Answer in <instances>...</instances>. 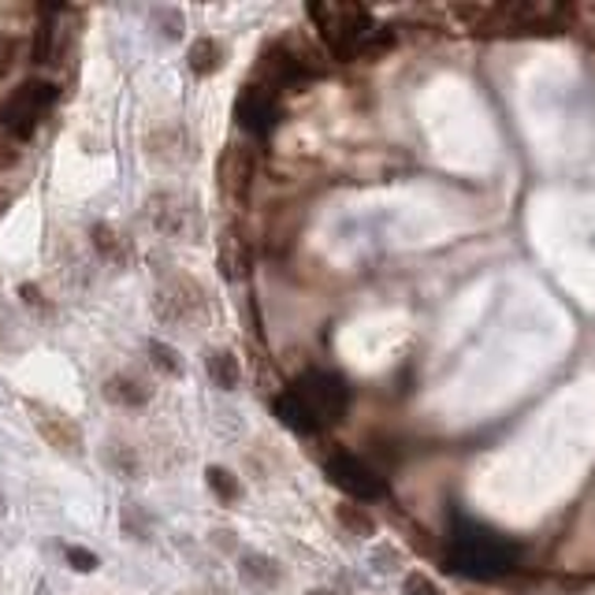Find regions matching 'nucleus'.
<instances>
[{
    "mask_svg": "<svg viewBox=\"0 0 595 595\" xmlns=\"http://www.w3.org/2000/svg\"><path fill=\"white\" fill-rule=\"evenodd\" d=\"M350 403L346 387L339 376L328 373H309L298 384L283 387L279 398H272V409L283 425H290L295 432H320L324 425H335L343 417Z\"/></svg>",
    "mask_w": 595,
    "mask_h": 595,
    "instance_id": "nucleus-1",
    "label": "nucleus"
},
{
    "mask_svg": "<svg viewBox=\"0 0 595 595\" xmlns=\"http://www.w3.org/2000/svg\"><path fill=\"white\" fill-rule=\"evenodd\" d=\"M306 12L313 19L320 42H324L328 53L339 56V60H350V56L357 53L373 56L392 42V37L376 42V23L373 15H368V8L361 4H309Z\"/></svg>",
    "mask_w": 595,
    "mask_h": 595,
    "instance_id": "nucleus-2",
    "label": "nucleus"
},
{
    "mask_svg": "<svg viewBox=\"0 0 595 595\" xmlns=\"http://www.w3.org/2000/svg\"><path fill=\"white\" fill-rule=\"evenodd\" d=\"M470 23L473 34H529V31H551L559 19H570V8L551 4H476V8H454Z\"/></svg>",
    "mask_w": 595,
    "mask_h": 595,
    "instance_id": "nucleus-3",
    "label": "nucleus"
},
{
    "mask_svg": "<svg viewBox=\"0 0 595 595\" xmlns=\"http://www.w3.org/2000/svg\"><path fill=\"white\" fill-rule=\"evenodd\" d=\"M153 313H157L161 324L190 331L205 324V317H209V295H205L201 283L187 276V272H168V276H161L157 283Z\"/></svg>",
    "mask_w": 595,
    "mask_h": 595,
    "instance_id": "nucleus-4",
    "label": "nucleus"
},
{
    "mask_svg": "<svg viewBox=\"0 0 595 595\" xmlns=\"http://www.w3.org/2000/svg\"><path fill=\"white\" fill-rule=\"evenodd\" d=\"M56 101V86L45 79H31L0 104V126L4 134H12L15 142H23L26 134H34V126L42 123V115L48 112V104Z\"/></svg>",
    "mask_w": 595,
    "mask_h": 595,
    "instance_id": "nucleus-5",
    "label": "nucleus"
},
{
    "mask_svg": "<svg viewBox=\"0 0 595 595\" xmlns=\"http://www.w3.org/2000/svg\"><path fill=\"white\" fill-rule=\"evenodd\" d=\"M150 223L157 228V235L172 242H194L201 235V212L194 198L179 190H161L150 198Z\"/></svg>",
    "mask_w": 595,
    "mask_h": 595,
    "instance_id": "nucleus-6",
    "label": "nucleus"
},
{
    "mask_svg": "<svg viewBox=\"0 0 595 595\" xmlns=\"http://www.w3.org/2000/svg\"><path fill=\"white\" fill-rule=\"evenodd\" d=\"M26 414H31L37 436H42L56 454L79 458V454L86 451L82 428H79V421H75L71 414H67V409L48 406V403H37V398H26Z\"/></svg>",
    "mask_w": 595,
    "mask_h": 595,
    "instance_id": "nucleus-7",
    "label": "nucleus"
},
{
    "mask_svg": "<svg viewBox=\"0 0 595 595\" xmlns=\"http://www.w3.org/2000/svg\"><path fill=\"white\" fill-rule=\"evenodd\" d=\"M217 179H220L223 198H235V201L250 198L253 179H257V150H253V142H231L228 150L220 153Z\"/></svg>",
    "mask_w": 595,
    "mask_h": 595,
    "instance_id": "nucleus-8",
    "label": "nucleus"
},
{
    "mask_svg": "<svg viewBox=\"0 0 595 595\" xmlns=\"http://www.w3.org/2000/svg\"><path fill=\"white\" fill-rule=\"evenodd\" d=\"M235 120H239L242 131L268 134L272 126L279 123V97L272 90H265V86L246 82L242 86V93L235 97Z\"/></svg>",
    "mask_w": 595,
    "mask_h": 595,
    "instance_id": "nucleus-9",
    "label": "nucleus"
},
{
    "mask_svg": "<svg viewBox=\"0 0 595 595\" xmlns=\"http://www.w3.org/2000/svg\"><path fill=\"white\" fill-rule=\"evenodd\" d=\"M328 476L331 484H339L346 495H354V499H376V495H384V481L354 454H331Z\"/></svg>",
    "mask_w": 595,
    "mask_h": 595,
    "instance_id": "nucleus-10",
    "label": "nucleus"
},
{
    "mask_svg": "<svg viewBox=\"0 0 595 595\" xmlns=\"http://www.w3.org/2000/svg\"><path fill=\"white\" fill-rule=\"evenodd\" d=\"M145 157L157 168H179L194 157V142L187 134V126H157V131L145 139Z\"/></svg>",
    "mask_w": 595,
    "mask_h": 595,
    "instance_id": "nucleus-11",
    "label": "nucleus"
},
{
    "mask_svg": "<svg viewBox=\"0 0 595 595\" xmlns=\"http://www.w3.org/2000/svg\"><path fill=\"white\" fill-rule=\"evenodd\" d=\"M101 395L104 403L120 406V409H142L153 403V384L150 379H142L139 373H112L109 379L101 384Z\"/></svg>",
    "mask_w": 595,
    "mask_h": 595,
    "instance_id": "nucleus-12",
    "label": "nucleus"
},
{
    "mask_svg": "<svg viewBox=\"0 0 595 595\" xmlns=\"http://www.w3.org/2000/svg\"><path fill=\"white\" fill-rule=\"evenodd\" d=\"M90 239H93V250H97V257H101V261H109V265H120V268L131 265L134 242L126 239L120 228H112V223H93Z\"/></svg>",
    "mask_w": 595,
    "mask_h": 595,
    "instance_id": "nucleus-13",
    "label": "nucleus"
},
{
    "mask_svg": "<svg viewBox=\"0 0 595 595\" xmlns=\"http://www.w3.org/2000/svg\"><path fill=\"white\" fill-rule=\"evenodd\" d=\"M187 60H190V71L198 75V79H212V75H217L220 67H223V60H228V48H223L220 37L201 34L198 42L190 45Z\"/></svg>",
    "mask_w": 595,
    "mask_h": 595,
    "instance_id": "nucleus-14",
    "label": "nucleus"
},
{
    "mask_svg": "<svg viewBox=\"0 0 595 595\" xmlns=\"http://www.w3.org/2000/svg\"><path fill=\"white\" fill-rule=\"evenodd\" d=\"M205 373H209L212 384L223 387V392H235V387L242 384V365H239V357L231 354V350H223V346L205 350Z\"/></svg>",
    "mask_w": 595,
    "mask_h": 595,
    "instance_id": "nucleus-15",
    "label": "nucleus"
},
{
    "mask_svg": "<svg viewBox=\"0 0 595 595\" xmlns=\"http://www.w3.org/2000/svg\"><path fill=\"white\" fill-rule=\"evenodd\" d=\"M239 573H242V581L253 584V588H276L283 577V565L261 551H246L239 559Z\"/></svg>",
    "mask_w": 595,
    "mask_h": 595,
    "instance_id": "nucleus-16",
    "label": "nucleus"
},
{
    "mask_svg": "<svg viewBox=\"0 0 595 595\" xmlns=\"http://www.w3.org/2000/svg\"><path fill=\"white\" fill-rule=\"evenodd\" d=\"M104 465L120 476V481H139L142 476V462H139V451H134L131 443H123V439H109L104 443Z\"/></svg>",
    "mask_w": 595,
    "mask_h": 595,
    "instance_id": "nucleus-17",
    "label": "nucleus"
},
{
    "mask_svg": "<svg viewBox=\"0 0 595 595\" xmlns=\"http://www.w3.org/2000/svg\"><path fill=\"white\" fill-rule=\"evenodd\" d=\"M335 517H339V525H343L350 536H357V540H368V536L376 532V517L368 514L365 506H357V503L335 506Z\"/></svg>",
    "mask_w": 595,
    "mask_h": 595,
    "instance_id": "nucleus-18",
    "label": "nucleus"
},
{
    "mask_svg": "<svg viewBox=\"0 0 595 595\" xmlns=\"http://www.w3.org/2000/svg\"><path fill=\"white\" fill-rule=\"evenodd\" d=\"M205 484H209V492L217 495L220 503H239L242 499L239 476L231 470H223V465H209V470H205Z\"/></svg>",
    "mask_w": 595,
    "mask_h": 595,
    "instance_id": "nucleus-19",
    "label": "nucleus"
},
{
    "mask_svg": "<svg viewBox=\"0 0 595 595\" xmlns=\"http://www.w3.org/2000/svg\"><path fill=\"white\" fill-rule=\"evenodd\" d=\"M150 365L157 368L161 376H168V379H179L183 376V357H179V350L168 346V343H161V339H153L150 346Z\"/></svg>",
    "mask_w": 595,
    "mask_h": 595,
    "instance_id": "nucleus-20",
    "label": "nucleus"
},
{
    "mask_svg": "<svg viewBox=\"0 0 595 595\" xmlns=\"http://www.w3.org/2000/svg\"><path fill=\"white\" fill-rule=\"evenodd\" d=\"M123 532L131 540H150L153 536V514L142 503H126L123 506Z\"/></svg>",
    "mask_w": 595,
    "mask_h": 595,
    "instance_id": "nucleus-21",
    "label": "nucleus"
},
{
    "mask_svg": "<svg viewBox=\"0 0 595 595\" xmlns=\"http://www.w3.org/2000/svg\"><path fill=\"white\" fill-rule=\"evenodd\" d=\"M153 26H157V34L164 42H179L183 31H187L179 8H153Z\"/></svg>",
    "mask_w": 595,
    "mask_h": 595,
    "instance_id": "nucleus-22",
    "label": "nucleus"
},
{
    "mask_svg": "<svg viewBox=\"0 0 595 595\" xmlns=\"http://www.w3.org/2000/svg\"><path fill=\"white\" fill-rule=\"evenodd\" d=\"M403 592L406 595H443L439 592V584L432 577H425V573H409V577L403 581Z\"/></svg>",
    "mask_w": 595,
    "mask_h": 595,
    "instance_id": "nucleus-23",
    "label": "nucleus"
},
{
    "mask_svg": "<svg viewBox=\"0 0 595 595\" xmlns=\"http://www.w3.org/2000/svg\"><path fill=\"white\" fill-rule=\"evenodd\" d=\"M19 157H23V150H19V142L12 139V134H0V172L15 168Z\"/></svg>",
    "mask_w": 595,
    "mask_h": 595,
    "instance_id": "nucleus-24",
    "label": "nucleus"
},
{
    "mask_svg": "<svg viewBox=\"0 0 595 595\" xmlns=\"http://www.w3.org/2000/svg\"><path fill=\"white\" fill-rule=\"evenodd\" d=\"M67 554V562H71V570H79V573H93L97 570V554L93 551H86V548H64Z\"/></svg>",
    "mask_w": 595,
    "mask_h": 595,
    "instance_id": "nucleus-25",
    "label": "nucleus"
},
{
    "mask_svg": "<svg viewBox=\"0 0 595 595\" xmlns=\"http://www.w3.org/2000/svg\"><path fill=\"white\" fill-rule=\"evenodd\" d=\"M15 56H19V42H15L12 34H0V79H4V75L12 71Z\"/></svg>",
    "mask_w": 595,
    "mask_h": 595,
    "instance_id": "nucleus-26",
    "label": "nucleus"
},
{
    "mask_svg": "<svg viewBox=\"0 0 595 595\" xmlns=\"http://www.w3.org/2000/svg\"><path fill=\"white\" fill-rule=\"evenodd\" d=\"M19 298H23V306H31V309H45L42 290H37L34 283H23V287H19Z\"/></svg>",
    "mask_w": 595,
    "mask_h": 595,
    "instance_id": "nucleus-27",
    "label": "nucleus"
},
{
    "mask_svg": "<svg viewBox=\"0 0 595 595\" xmlns=\"http://www.w3.org/2000/svg\"><path fill=\"white\" fill-rule=\"evenodd\" d=\"M4 514H8V499H4V492H0V521H4Z\"/></svg>",
    "mask_w": 595,
    "mask_h": 595,
    "instance_id": "nucleus-28",
    "label": "nucleus"
},
{
    "mask_svg": "<svg viewBox=\"0 0 595 595\" xmlns=\"http://www.w3.org/2000/svg\"><path fill=\"white\" fill-rule=\"evenodd\" d=\"M8 201H12V198H8V194H0V217L8 212Z\"/></svg>",
    "mask_w": 595,
    "mask_h": 595,
    "instance_id": "nucleus-29",
    "label": "nucleus"
},
{
    "mask_svg": "<svg viewBox=\"0 0 595 595\" xmlns=\"http://www.w3.org/2000/svg\"><path fill=\"white\" fill-rule=\"evenodd\" d=\"M306 595H339V592H331V588H313V592H306Z\"/></svg>",
    "mask_w": 595,
    "mask_h": 595,
    "instance_id": "nucleus-30",
    "label": "nucleus"
}]
</instances>
